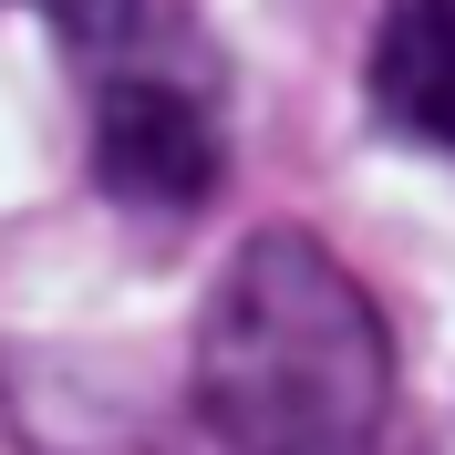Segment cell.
<instances>
[{
  "label": "cell",
  "instance_id": "obj_3",
  "mask_svg": "<svg viewBox=\"0 0 455 455\" xmlns=\"http://www.w3.org/2000/svg\"><path fill=\"white\" fill-rule=\"evenodd\" d=\"M372 104L383 124L455 156V0H383L372 31Z\"/></svg>",
  "mask_w": 455,
  "mask_h": 455
},
{
  "label": "cell",
  "instance_id": "obj_4",
  "mask_svg": "<svg viewBox=\"0 0 455 455\" xmlns=\"http://www.w3.org/2000/svg\"><path fill=\"white\" fill-rule=\"evenodd\" d=\"M73 62L104 84H207V42L187 31L176 0H52Z\"/></svg>",
  "mask_w": 455,
  "mask_h": 455
},
{
  "label": "cell",
  "instance_id": "obj_1",
  "mask_svg": "<svg viewBox=\"0 0 455 455\" xmlns=\"http://www.w3.org/2000/svg\"><path fill=\"white\" fill-rule=\"evenodd\" d=\"M197 414L228 455H372L394 331L311 228H259L197 311Z\"/></svg>",
  "mask_w": 455,
  "mask_h": 455
},
{
  "label": "cell",
  "instance_id": "obj_2",
  "mask_svg": "<svg viewBox=\"0 0 455 455\" xmlns=\"http://www.w3.org/2000/svg\"><path fill=\"white\" fill-rule=\"evenodd\" d=\"M93 176L145 218L218 197V104L207 84H104L93 93Z\"/></svg>",
  "mask_w": 455,
  "mask_h": 455
}]
</instances>
